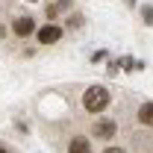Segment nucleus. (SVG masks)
<instances>
[{
	"instance_id": "obj_5",
	"label": "nucleus",
	"mask_w": 153,
	"mask_h": 153,
	"mask_svg": "<svg viewBox=\"0 0 153 153\" xmlns=\"http://www.w3.org/2000/svg\"><path fill=\"white\" fill-rule=\"evenodd\" d=\"M135 118H138V124H141V127H150V130H153V103H150V100H144V103L138 106Z\"/></svg>"
},
{
	"instance_id": "obj_2",
	"label": "nucleus",
	"mask_w": 153,
	"mask_h": 153,
	"mask_svg": "<svg viewBox=\"0 0 153 153\" xmlns=\"http://www.w3.org/2000/svg\"><path fill=\"white\" fill-rule=\"evenodd\" d=\"M36 38H38V44H56L59 38H62V27H59L56 21H47L44 27H38V33H36Z\"/></svg>"
},
{
	"instance_id": "obj_4",
	"label": "nucleus",
	"mask_w": 153,
	"mask_h": 153,
	"mask_svg": "<svg viewBox=\"0 0 153 153\" xmlns=\"http://www.w3.org/2000/svg\"><path fill=\"white\" fill-rule=\"evenodd\" d=\"M12 33L18 38H27V36H36L38 27H36V21L30 18V15H21V18H15V24H12Z\"/></svg>"
},
{
	"instance_id": "obj_7",
	"label": "nucleus",
	"mask_w": 153,
	"mask_h": 153,
	"mask_svg": "<svg viewBox=\"0 0 153 153\" xmlns=\"http://www.w3.org/2000/svg\"><path fill=\"white\" fill-rule=\"evenodd\" d=\"M141 18H144V24H153V6H147V3H144V9H141Z\"/></svg>"
},
{
	"instance_id": "obj_8",
	"label": "nucleus",
	"mask_w": 153,
	"mask_h": 153,
	"mask_svg": "<svg viewBox=\"0 0 153 153\" xmlns=\"http://www.w3.org/2000/svg\"><path fill=\"white\" fill-rule=\"evenodd\" d=\"M59 15V6H47V21H53Z\"/></svg>"
},
{
	"instance_id": "obj_11",
	"label": "nucleus",
	"mask_w": 153,
	"mask_h": 153,
	"mask_svg": "<svg viewBox=\"0 0 153 153\" xmlns=\"http://www.w3.org/2000/svg\"><path fill=\"white\" fill-rule=\"evenodd\" d=\"M130 3H135V0H130Z\"/></svg>"
},
{
	"instance_id": "obj_1",
	"label": "nucleus",
	"mask_w": 153,
	"mask_h": 153,
	"mask_svg": "<svg viewBox=\"0 0 153 153\" xmlns=\"http://www.w3.org/2000/svg\"><path fill=\"white\" fill-rule=\"evenodd\" d=\"M109 103H112V94H109L103 85H91V88H85V94H82V109H85L88 115L106 112Z\"/></svg>"
},
{
	"instance_id": "obj_3",
	"label": "nucleus",
	"mask_w": 153,
	"mask_h": 153,
	"mask_svg": "<svg viewBox=\"0 0 153 153\" xmlns=\"http://www.w3.org/2000/svg\"><path fill=\"white\" fill-rule=\"evenodd\" d=\"M115 133H118V124H115L112 118H97V124H91V135L100 138V141L115 138Z\"/></svg>"
},
{
	"instance_id": "obj_10",
	"label": "nucleus",
	"mask_w": 153,
	"mask_h": 153,
	"mask_svg": "<svg viewBox=\"0 0 153 153\" xmlns=\"http://www.w3.org/2000/svg\"><path fill=\"white\" fill-rule=\"evenodd\" d=\"M0 153H9V150H6V147H0Z\"/></svg>"
},
{
	"instance_id": "obj_6",
	"label": "nucleus",
	"mask_w": 153,
	"mask_h": 153,
	"mask_svg": "<svg viewBox=\"0 0 153 153\" xmlns=\"http://www.w3.org/2000/svg\"><path fill=\"white\" fill-rule=\"evenodd\" d=\"M68 153H91V144H88V138H82V135H74V138L68 141Z\"/></svg>"
},
{
	"instance_id": "obj_9",
	"label": "nucleus",
	"mask_w": 153,
	"mask_h": 153,
	"mask_svg": "<svg viewBox=\"0 0 153 153\" xmlns=\"http://www.w3.org/2000/svg\"><path fill=\"white\" fill-rule=\"evenodd\" d=\"M103 153H124V147H106Z\"/></svg>"
}]
</instances>
